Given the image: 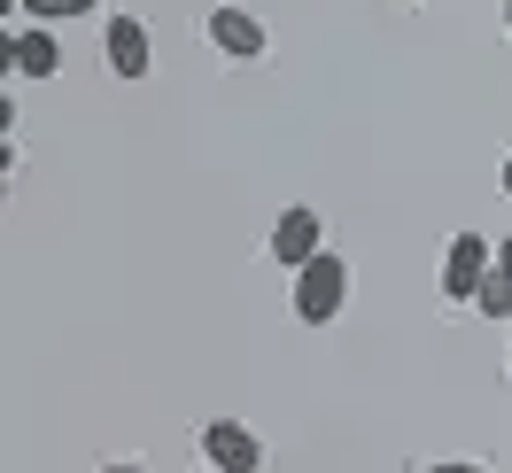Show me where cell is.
<instances>
[{
    "label": "cell",
    "mask_w": 512,
    "mask_h": 473,
    "mask_svg": "<svg viewBox=\"0 0 512 473\" xmlns=\"http://www.w3.org/2000/svg\"><path fill=\"white\" fill-rule=\"evenodd\" d=\"M319 249H326V241H319V210H311V202H288L280 225H272V256H280L288 272H303Z\"/></svg>",
    "instance_id": "cell-6"
},
{
    "label": "cell",
    "mask_w": 512,
    "mask_h": 473,
    "mask_svg": "<svg viewBox=\"0 0 512 473\" xmlns=\"http://www.w3.org/2000/svg\"><path fill=\"white\" fill-rule=\"evenodd\" d=\"M505 194H512V156H505Z\"/></svg>",
    "instance_id": "cell-13"
},
{
    "label": "cell",
    "mask_w": 512,
    "mask_h": 473,
    "mask_svg": "<svg viewBox=\"0 0 512 473\" xmlns=\"http://www.w3.org/2000/svg\"><path fill=\"white\" fill-rule=\"evenodd\" d=\"M202 458L218 473H256L264 466V442H256L241 419H210V427H202Z\"/></svg>",
    "instance_id": "cell-5"
},
{
    "label": "cell",
    "mask_w": 512,
    "mask_h": 473,
    "mask_svg": "<svg viewBox=\"0 0 512 473\" xmlns=\"http://www.w3.org/2000/svg\"><path fill=\"white\" fill-rule=\"evenodd\" d=\"M101 63L117 70V78H148V63H156L148 24H140V16H109V24H101Z\"/></svg>",
    "instance_id": "cell-4"
},
{
    "label": "cell",
    "mask_w": 512,
    "mask_h": 473,
    "mask_svg": "<svg viewBox=\"0 0 512 473\" xmlns=\"http://www.w3.org/2000/svg\"><path fill=\"white\" fill-rule=\"evenodd\" d=\"M489 272H497V249H489L481 233H458V241L443 249V295L450 303H474Z\"/></svg>",
    "instance_id": "cell-2"
},
{
    "label": "cell",
    "mask_w": 512,
    "mask_h": 473,
    "mask_svg": "<svg viewBox=\"0 0 512 473\" xmlns=\"http://www.w3.org/2000/svg\"><path fill=\"white\" fill-rule=\"evenodd\" d=\"M16 8H24L32 24H55V16H94L101 0H16Z\"/></svg>",
    "instance_id": "cell-8"
},
{
    "label": "cell",
    "mask_w": 512,
    "mask_h": 473,
    "mask_svg": "<svg viewBox=\"0 0 512 473\" xmlns=\"http://www.w3.org/2000/svg\"><path fill=\"white\" fill-rule=\"evenodd\" d=\"M202 473H218V466H202Z\"/></svg>",
    "instance_id": "cell-15"
},
{
    "label": "cell",
    "mask_w": 512,
    "mask_h": 473,
    "mask_svg": "<svg viewBox=\"0 0 512 473\" xmlns=\"http://www.w3.org/2000/svg\"><path fill=\"white\" fill-rule=\"evenodd\" d=\"M505 32H512V0H505Z\"/></svg>",
    "instance_id": "cell-14"
},
{
    "label": "cell",
    "mask_w": 512,
    "mask_h": 473,
    "mask_svg": "<svg viewBox=\"0 0 512 473\" xmlns=\"http://www.w3.org/2000/svg\"><path fill=\"white\" fill-rule=\"evenodd\" d=\"M202 32H210V47H218L225 63H256V55L272 47V39H264V24H256L249 8H233V0H218V8H210V24H202Z\"/></svg>",
    "instance_id": "cell-3"
},
{
    "label": "cell",
    "mask_w": 512,
    "mask_h": 473,
    "mask_svg": "<svg viewBox=\"0 0 512 473\" xmlns=\"http://www.w3.org/2000/svg\"><path fill=\"white\" fill-rule=\"evenodd\" d=\"M427 473H489V466H474V458H443V466H427Z\"/></svg>",
    "instance_id": "cell-10"
},
{
    "label": "cell",
    "mask_w": 512,
    "mask_h": 473,
    "mask_svg": "<svg viewBox=\"0 0 512 473\" xmlns=\"http://www.w3.org/2000/svg\"><path fill=\"white\" fill-rule=\"evenodd\" d=\"M8 70H16V78H55V70H63L55 32H47V24H24V32L8 39Z\"/></svg>",
    "instance_id": "cell-7"
},
{
    "label": "cell",
    "mask_w": 512,
    "mask_h": 473,
    "mask_svg": "<svg viewBox=\"0 0 512 473\" xmlns=\"http://www.w3.org/2000/svg\"><path fill=\"white\" fill-rule=\"evenodd\" d=\"M474 311H481V318H512V280H505V272H489V280H481Z\"/></svg>",
    "instance_id": "cell-9"
},
{
    "label": "cell",
    "mask_w": 512,
    "mask_h": 473,
    "mask_svg": "<svg viewBox=\"0 0 512 473\" xmlns=\"http://www.w3.org/2000/svg\"><path fill=\"white\" fill-rule=\"evenodd\" d=\"M342 303H350V256L319 249L295 272V318H303V326H326V318H342Z\"/></svg>",
    "instance_id": "cell-1"
},
{
    "label": "cell",
    "mask_w": 512,
    "mask_h": 473,
    "mask_svg": "<svg viewBox=\"0 0 512 473\" xmlns=\"http://www.w3.org/2000/svg\"><path fill=\"white\" fill-rule=\"evenodd\" d=\"M497 272H505V280H512V241H497Z\"/></svg>",
    "instance_id": "cell-11"
},
{
    "label": "cell",
    "mask_w": 512,
    "mask_h": 473,
    "mask_svg": "<svg viewBox=\"0 0 512 473\" xmlns=\"http://www.w3.org/2000/svg\"><path fill=\"white\" fill-rule=\"evenodd\" d=\"M101 473H148V466H101Z\"/></svg>",
    "instance_id": "cell-12"
}]
</instances>
